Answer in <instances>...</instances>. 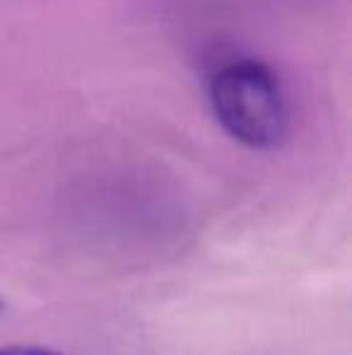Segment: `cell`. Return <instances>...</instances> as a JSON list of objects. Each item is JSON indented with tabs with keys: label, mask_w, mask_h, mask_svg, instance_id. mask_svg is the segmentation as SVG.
<instances>
[{
	"label": "cell",
	"mask_w": 352,
	"mask_h": 355,
	"mask_svg": "<svg viewBox=\"0 0 352 355\" xmlns=\"http://www.w3.org/2000/svg\"><path fill=\"white\" fill-rule=\"evenodd\" d=\"M207 97L217 123L246 148H275L287 136L285 94L266 63L246 58L222 66L210 78Z\"/></svg>",
	"instance_id": "1"
},
{
	"label": "cell",
	"mask_w": 352,
	"mask_h": 355,
	"mask_svg": "<svg viewBox=\"0 0 352 355\" xmlns=\"http://www.w3.org/2000/svg\"><path fill=\"white\" fill-rule=\"evenodd\" d=\"M0 355H61V353L41 351V348H22V346H12V348H0Z\"/></svg>",
	"instance_id": "2"
},
{
	"label": "cell",
	"mask_w": 352,
	"mask_h": 355,
	"mask_svg": "<svg viewBox=\"0 0 352 355\" xmlns=\"http://www.w3.org/2000/svg\"><path fill=\"white\" fill-rule=\"evenodd\" d=\"M0 309H3V302H0Z\"/></svg>",
	"instance_id": "3"
}]
</instances>
